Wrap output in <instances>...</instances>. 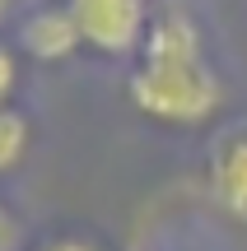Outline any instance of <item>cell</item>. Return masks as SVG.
<instances>
[{"label":"cell","instance_id":"3","mask_svg":"<svg viewBox=\"0 0 247 251\" xmlns=\"http://www.w3.org/2000/svg\"><path fill=\"white\" fill-rule=\"evenodd\" d=\"M205 177H210V196L233 224L247 228V121L224 130L210 144V163H205Z\"/></svg>","mask_w":247,"mask_h":251},{"label":"cell","instance_id":"1","mask_svg":"<svg viewBox=\"0 0 247 251\" xmlns=\"http://www.w3.org/2000/svg\"><path fill=\"white\" fill-rule=\"evenodd\" d=\"M131 102L140 117L159 126H205L224 102V84L215 65L205 61L201 28L187 14L168 9V14L149 19V33L140 42L136 70H131Z\"/></svg>","mask_w":247,"mask_h":251},{"label":"cell","instance_id":"8","mask_svg":"<svg viewBox=\"0 0 247 251\" xmlns=\"http://www.w3.org/2000/svg\"><path fill=\"white\" fill-rule=\"evenodd\" d=\"M28 251H108V247H98L93 237H80V233H61V237H47V242H37Z\"/></svg>","mask_w":247,"mask_h":251},{"label":"cell","instance_id":"4","mask_svg":"<svg viewBox=\"0 0 247 251\" xmlns=\"http://www.w3.org/2000/svg\"><path fill=\"white\" fill-rule=\"evenodd\" d=\"M19 47L33 61L56 65V61H70L84 47V37H80V24H75V14L65 5H42L19 24Z\"/></svg>","mask_w":247,"mask_h":251},{"label":"cell","instance_id":"5","mask_svg":"<svg viewBox=\"0 0 247 251\" xmlns=\"http://www.w3.org/2000/svg\"><path fill=\"white\" fill-rule=\"evenodd\" d=\"M33 149V121L19 107H0V177L14 172Z\"/></svg>","mask_w":247,"mask_h":251},{"label":"cell","instance_id":"2","mask_svg":"<svg viewBox=\"0 0 247 251\" xmlns=\"http://www.w3.org/2000/svg\"><path fill=\"white\" fill-rule=\"evenodd\" d=\"M65 9L80 24V37L98 56H140L149 33V0H65Z\"/></svg>","mask_w":247,"mask_h":251},{"label":"cell","instance_id":"9","mask_svg":"<svg viewBox=\"0 0 247 251\" xmlns=\"http://www.w3.org/2000/svg\"><path fill=\"white\" fill-rule=\"evenodd\" d=\"M9 5H14V0H0V24H5V14H9Z\"/></svg>","mask_w":247,"mask_h":251},{"label":"cell","instance_id":"7","mask_svg":"<svg viewBox=\"0 0 247 251\" xmlns=\"http://www.w3.org/2000/svg\"><path fill=\"white\" fill-rule=\"evenodd\" d=\"M0 251H24V224L5 200H0Z\"/></svg>","mask_w":247,"mask_h":251},{"label":"cell","instance_id":"6","mask_svg":"<svg viewBox=\"0 0 247 251\" xmlns=\"http://www.w3.org/2000/svg\"><path fill=\"white\" fill-rule=\"evenodd\" d=\"M14 89H19V56L0 42V107H9Z\"/></svg>","mask_w":247,"mask_h":251}]
</instances>
